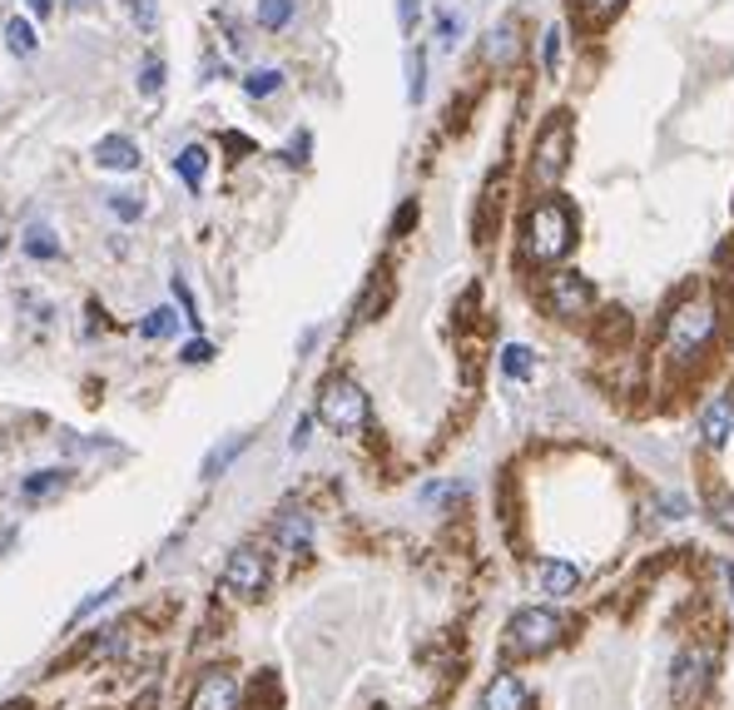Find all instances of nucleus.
Masks as SVG:
<instances>
[{
    "instance_id": "43",
    "label": "nucleus",
    "mask_w": 734,
    "mask_h": 710,
    "mask_svg": "<svg viewBox=\"0 0 734 710\" xmlns=\"http://www.w3.org/2000/svg\"><path fill=\"white\" fill-rule=\"evenodd\" d=\"M6 249H10V239H6V229H0V259H6Z\"/></svg>"
},
{
    "instance_id": "42",
    "label": "nucleus",
    "mask_w": 734,
    "mask_h": 710,
    "mask_svg": "<svg viewBox=\"0 0 734 710\" xmlns=\"http://www.w3.org/2000/svg\"><path fill=\"white\" fill-rule=\"evenodd\" d=\"M724 581H730V591H734V561H724Z\"/></svg>"
},
{
    "instance_id": "13",
    "label": "nucleus",
    "mask_w": 734,
    "mask_h": 710,
    "mask_svg": "<svg viewBox=\"0 0 734 710\" xmlns=\"http://www.w3.org/2000/svg\"><path fill=\"white\" fill-rule=\"evenodd\" d=\"M526 680L521 676H496L482 696V710H526Z\"/></svg>"
},
{
    "instance_id": "33",
    "label": "nucleus",
    "mask_w": 734,
    "mask_h": 710,
    "mask_svg": "<svg viewBox=\"0 0 734 710\" xmlns=\"http://www.w3.org/2000/svg\"><path fill=\"white\" fill-rule=\"evenodd\" d=\"M581 6H585V15H591V21H611L625 0H581Z\"/></svg>"
},
{
    "instance_id": "23",
    "label": "nucleus",
    "mask_w": 734,
    "mask_h": 710,
    "mask_svg": "<svg viewBox=\"0 0 734 710\" xmlns=\"http://www.w3.org/2000/svg\"><path fill=\"white\" fill-rule=\"evenodd\" d=\"M482 55H486L492 65H506V61H511V55H516V25H511V21H501V25H496V31L486 35Z\"/></svg>"
},
{
    "instance_id": "37",
    "label": "nucleus",
    "mask_w": 734,
    "mask_h": 710,
    "mask_svg": "<svg viewBox=\"0 0 734 710\" xmlns=\"http://www.w3.org/2000/svg\"><path fill=\"white\" fill-rule=\"evenodd\" d=\"M288 164H307V130L293 135V144H288Z\"/></svg>"
},
{
    "instance_id": "1",
    "label": "nucleus",
    "mask_w": 734,
    "mask_h": 710,
    "mask_svg": "<svg viewBox=\"0 0 734 710\" xmlns=\"http://www.w3.org/2000/svg\"><path fill=\"white\" fill-rule=\"evenodd\" d=\"M575 244V214L561 194L541 200L531 214H526V259L536 263H561Z\"/></svg>"
},
{
    "instance_id": "3",
    "label": "nucleus",
    "mask_w": 734,
    "mask_h": 710,
    "mask_svg": "<svg viewBox=\"0 0 734 710\" xmlns=\"http://www.w3.org/2000/svg\"><path fill=\"white\" fill-rule=\"evenodd\" d=\"M317 418L333 432H357L367 422V392L353 378H327L317 388Z\"/></svg>"
},
{
    "instance_id": "17",
    "label": "nucleus",
    "mask_w": 734,
    "mask_h": 710,
    "mask_svg": "<svg viewBox=\"0 0 734 710\" xmlns=\"http://www.w3.org/2000/svg\"><path fill=\"white\" fill-rule=\"evenodd\" d=\"M293 15H298V0H258V6H253L258 31H288Z\"/></svg>"
},
{
    "instance_id": "28",
    "label": "nucleus",
    "mask_w": 734,
    "mask_h": 710,
    "mask_svg": "<svg viewBox=\"0 0 734 710\" xmlns=\"http://www.w3.org/2000/svg\"><path fill=\"white\" fill-rule=\"evenodd\" d=\"M109 214H115V219H125V224H134L139 214H144V194L115 190V194H109Z\"/></svg>"
},
{
    "instance_id": "7",
    "label": "nucleus",
    "mask_w": 734,
    "mask_h": 710,
    "mask_svg": "<svg viewBox=\"0 0 734 710\" xmlns=\"http://www.w3.org/2000/svg\"><path fill=\"white\" fill-rule=\"evenodd\" d=\"M218 587L228 591V596H263L268 587V557L258 547H234L224 561V577H218Z\"/></svg>"
},
{
    "instance_id": "40",
    "label": "nucleus",
    "mask_w": 734,
    "mask_h": 710,
    "mask_svg": "<svg viewBox=\"0 0 734 710\" xmlns=\"http://www.w3.org/2000/svg\"><path fill=\"white\" fill-rule=\"evenodd\" d=\"M412 219H417V204H402V214H397V219H392V234L412 229Z\"/></svg>"
},
{
    "instance_id": "2",
    "label": "nucleus",
    "mask_w": 734,
    "mask_h": 710,
    "mask_svg": "<svg viewBox=\"0 0 734 710\" xmlns=\"http://www.w3.org/2000/svg\"><path fill=\"white\" fill-rule=\"evenodd\" d=\"M561 631H565V621L555 616L551 606H526L506 621V650H516V656H541V650H551L555 641H561Z\"/></svg>"
},
{
    "instance_id": "44",
    "label": "nucleus",
    "mask_w": 734,
    "mask_h": 710,
    "mask_svg": "<svg viewBox=\"0 0 734 710\" xmlns=\"http://www.w3.org/2000/svg\"><path fill=\"white\" fill-rule=\"evenodd\" d=\"M69 6H89V0H69Z\"/></svg>"
},
{
    "instance_id": "38",
    "label": "nucleus",
    "mask_w": 734,
    "mask_h": 710,
    "mask_svg": "<svg viewBox=\"0 0 734 710\" xmlns=\"http://www.w3.org/2000/svg\"><path fill=\"white\" fill-rule=\"evenodd\" d=\"M25 11L35 15V21H50V15H55V0H25Z\"/></svg>"
},
{
    "instance_id": "41",
    "label": "nucleus",
    "mask_w": 734,
    "mask_h": 710,
    "mask_svg": "<svg viewBox=\"0 0 734 710\" xmlns=\"http://www.w3.org/2000/svg\"><path fill=\"white\" fill-rule=\"evenodd\" d=\"M224 144H228L234 154H248V150H253V140H244V135H224Z\"/></svg>"
},
{
    "instance_id": "8",
    "label": "nucleus",
    "mask_w": 734,
    "mask_h": 710,
    "mask_svg": "<svg viewBox=\"0 0 734 710\" xmlns=\"http://www.w3.org/2000/svg\"><path fill=\"white\" fill-rule=\"evenodd\" d=\"M546 299H551L555 319H581V313H591L595 289H591V279H585V273L561 269V273H551V283H546Z\"/></svg>"
},
{
    "instance_id": "29",
    "label": "nucleus",
    "mask_w": 734,
    "mask_h": 710,
    "mask_svg": "<svg viewBox=\"0 0 734 710\" xmlns=\"http://www.w3.org/2000/svg\"><path fill=\"white\" fill-rule=\"evenodd\" d=\"M422 95H427V55L412 51L407 55V100L422 105Z\"/></svg>"
},
{
    "instance_id": "15",
    "label": "nucleus",
    "mask_w": 734,
    "mask_h": 710,
    "mask_svg": "<svg viewBox=\"0 0 734 710\" xmlns=\"http://www.w3.org/2000/svg\"><path fill=\"white\" fill-rule=\"evenodd\" d=\"M536 581H541L546 596H571L575 587H581V567H571V561H541L536 567Z\"/></svg>"
},
{
    "instance_id": "35",
    "label": "nucleus",
    "mask_w": 734,
    "mask_h": 710,
    "mask_svg": "<svg viewBox=\"0 0 734 710\" xmlns=\"http://www.w3.org/2000/svg\"><path fill=\"white\" fill-rule=\"evenodd\" d=\"M714 521H720L724 531H734V502L720 497V492H714Z\"/></svg>"
},
{
    "instance_id": "12",
    "label": "nucleus",
    "mask_w": 734,
    "mask_h": 710,
    "mask_svg": "<svg viewBox=\"0 0 734 710\" xmlns=\"http://www.w3.org/2000/svg\"><path fill=\"white\" fill-rule=\"evenodd\" d=\"M694 428H700L704 448H724V442L734 438V408L724 398H710L700 408V418H694Z\"/></svg>"
},
{
    "instance_id": "22",
    "label": "nucleus",
    "mask_w": 734,
    "mask_h": 710,
    "mask_svg": "<svg viewBox=\"0 0 734 710\" xmlns=\"http://www.w3.org/2000/svg\"><path fill=\"white\" fill-rule=\"evenodd\" d=\"M35 45H40V35H35V25L25 21V15H15V21H6V51L10 55H35Z\"/></svg>"
},
{
    "instance_id": "27",
    "label": "nucleus",
    "mask_w": 734,
    "mask_h": 710,
    "mask_svg": "<svg viewBox=\"0 0 734 710\" xmlns=\"http://www.w3.org/2000/svg\"><path fill=\"white\" fill-rule=\"evenodd\" d=\"M129 21H134L139 35H154L159 31V0H125Z\"/></svg>"
},
{
    "instance_id": "34",
    "label": "nucleus",
    "mask_w": 734,
    "mask_h": 710,
    "mask_svg": "<svg viewBox=\"0 0 734 710\" xmlns=\"http://www.w3.org/2000/svg\"><path fill=\"white\" fill-rule=\"evenodd\" d=\"M436 35H442V45H446V51H452V45H456V35H462V21H456V15H436Z\"/></svg>"
},
{
    "instance_id": "20",
    "label": "nucleus",
    "mask_w": 734,
    "mask_h": 710,
    "mask_svg": "<svg viewBox=\"0 0 734 710\" xmlns=\"http://www.w3.org/2000/svg\"><path fill=\"white\" fill-rule=\"evenodd\" d=\"M179 329H184V319H179L174 309H164V303H159V309H149L144 319H139V333H144V338H174Z\"/></svg>"
},
{
    "instance_id": "5",
    "label": "nucleus",
    "mask_w": 734,
    "mask_h": 710,
    "mask_svg": "<svg viewBox=\"0 0 734 710\" xmlns=\"http://www.w3.org/2000/svg\"><path fill=\"white\" fill-rule=\"evenodd\" d=\"M565 164H571V115H551V120H546V130L536 135L531 180L551 190V184L565 174Z\"/></svg>"
},
{
    "instance_id": "4",
    "label": "nucleus",
    "mask_w": 734,
    "mask_h": 710,
    "mask_svg": "<svg viewBox=\"0 0 734 710\" xmlns=\"http://www.w3.org/2000/svg\"><path fill=\"white\" fill-rule=\"evenodd\" d=\"M714 666H720V656H714L710 646H684L680 656H674L670 666V690L680 706H700L704 696H710L714 686Z\"/></svg>"
},
{
    "instance_id": "10",
    "label": "nucleus",
    "mask_w": 734,
    "mask_h": 710,
    "mask_svg": "<svg viewBox=\"0 0 734 710\" xmlns=\"http://www.w3.org/2000/svg\"><path fill=\"white\" fill-rule=\"evenodd\" d=\"M89 160L109 174H134L139 164H144V154H139V144L129 140V135H105V140L89 150Z\"/></svg>"
},
{
    "instance_id": "24",
    "label": "nucleus",
    "mask_w": 734,
    "mask_h": 710,
    "mask_svg": "<svg viewBox=\"0 0 734 710\" xmlns=\"http://www.w3.org/2000/svg\"><path fill=\"white\" fill-rule=\"evenodd\" d=\"M382 303H387V279H382V273H373V279H367V289H363V299H357V309H353V319L357 323H373Z\"/></svg>"
},
{
    "instance_id": "18",
    "label": "nucleus",
    "mask_w": 734,
    "mask_h": 710,
    "mask_svg": "<svg viewBox=\"0 0 734 710\" xmlns=\"http://www.w3.org/2000/svg\"><path fill=\"white\" fill-rule=\"evenodd\" d=\"M238 85H244L248 100H268V95L283 90V71H273V65H258V71H248Z\"/></svg>"
},
{
    "instance_id": "11",
    "label": "nucleus",
    "mask_w": 734,
    "mask_h": 710,
    "mask_svg": "<svg viewBox=\"0 0 734 710\" xmlns=\"http://www.w3.org/2000/svg\"><path fill=\"white\" fill-rule=\"evenodd\" d=\"M273 547L278 551H307L313 547V517H307L303 507H288V512H278L273 517Z\"/></svg>"
},
{
    "instance_id": "39",
    "label": "nucleus",
    "mask_w": 734,
    "mask_h": 710,
    "mask_svg": "<svg viewBox=\"0 0 734 710\" xmlns=\"http://www.w3.org/2000/svg\"><path fill=\"white\" fill-rule=\"evenodd\" d=\"M307 432H313V418H298V428H293V452L307 448Z\"/></svg>"
},
{
    "instance_id": "21",
    "label": "nucleus",
    "mask_w": 734,
    "mask_h": 710,
    "mask_svg": "<svg viewBox=\"0 0 734 710\" xmlns=\"http://www.w3.org/2000/svg\"><path fill=\"white\" fill-rule=\"evenodd\" d=\"M164 80H169V65L159 61L154 51L144 55V65H139V80H134V90L144 95V100H154V95H164Z\"/></svg>"
},
{
    "instance_id": "36",
    "label": "nucleus",
    "mask_w": 734,
    "mask_h": 710,
    "mask_svg": "<svg viewBox=\"0 0 734 710\" xmlns=\"http://www.w3.org/2000/svg\"><path fill=\"white\" fill-rule=\"evenodd\" d=\"M397 21H402L407 35L417 31V0H397Z\"/></svg>"
},
{
    "instance_id": "16",
    "label": "nucleus",
    "mask_w": 734,
    "mask_h": 710,
    "mask_svg": "<svg viewBox=\"0 0 734 710\" xmlns=\"http://www.w3.org/2000/svg\"><path fill=\"white\" fill-rule=\"evenodd\" d=\"M69 477H75V472H69V467H45V472H30V477H25V487H20V492H25L30 502H45V497H55V492H65V487H69Z\"/></svg>"
},
{
    "instance_id": "6",
    "label": "nucleus",
    "mask_w": 734,
    "mask_h": 710,
    "mask_svg": "<svg viewBox=\"0 0 734 710\" xmlns=\"http://www.w3.org/2000/svg\"><path fill=\"white\" fill-rule=\"evenodd\" d=\"M710 333H714V309H710V303H684V309H674L665 338H670L674 358H694V353L704 348V338H710Z\"/></svg>"
},
{
    "instance_id": "30",
    "label": "nucleus",
    "mask_w": 734,
    "mask_h": 710,
    "mask_svg": "<svg viewBox=\"0 0 734 710\" xmlns=\"http://www.w3.org/2000/svg\"><path fill=\"white\" fill-rule=\"evenodd\" d=\"M561 41H565L561 25H546V35H541V71L546 75L561 71Z\"/></svg>"
},
{
    "instance_id": "9",
    "label": "nucleus",
    "mask_w": 734,
    "mask_h": 710,
    "mask_svg": "<svg viewBox=\"0 0 734 710\" xmlns=\"http://www.w3.org/2000/svg\"><path fill=\"white\" fill-rule=\"evenodd\" d=\"M234 706H238V676L228 666L204 670L194 696H188V710H234Z\"/></svg>"
},
{
    "instance_id": "25",
    "label": "nucleus",
    "mask_w": 734,
    "mask_h": 710,
    "mask_svg": "<svg viewBox=\"0 0 734 710\" xmlns=\"http://www.w3.org/2000/svg\"><path fill=\"white\" fill-rule=\"evenodd\" d=\"M25 254L30 259H60V239L50 224H30L25 229Z\"/></svg>"
},
{
    "instance_id": "32",
    "label": "nucleus",
    "mask_w": 734,
    "mask_h": 710,
    "mask_svg": "<svg viewBox=\"0 0 734 710\" xmlns=\"http://www.w3.org/2000/svg\"><path fill=\"white\" fill-rule=\"evenodd\" d=\"M179 363H188V368H194V363H214V343L208 338L184 343V348H179Z\"/></svg>"
},
{
    "instance_id": "19",
    "label": "nucleus",
    "mask_w": 734,
    "mask_h": 710,
    "mask_svg": "<svg viewBox=\"0 0 734 710\" xmlns=\"http://www.w3.org/2000/svg\"><path fill=\"white\" fill-rule=\"evenodd\" d=\"M248 448V438H228V442H218V448L214 452H208V458H204V467H198V477H204V482H218V477H224V467H228V462H234L238 458V452H244Z\"/></svg>"
},
{
    "instance_id": "31",
    "label": "nucleus",
    "mask_w": 734,
    "mask_h": 710,
    "mask_svg": "<svg viewBox=\"0 0 734 710\" xmlns=\"http://www.w3.org/2000/svg\"><path fill=\"white\" fill-rule=\"evenodd\" d=\"M174 299H179V309H184V329H204V319H198V303H194V293H188V283L184 279H174Z\"/></svg>"
},
{
    "instance_id": "26",
    "label": "nucleus",
    "mask_w": 734,
    "mask_h": 710,
    "mask_svg": "<svg viewBox=\"0 0 734 710\" xmlns=\"http://www.w3.org/2000/svg\"><path fill=\"white\" fill-rule=\"evenodd\" d=\"M531 368H536V353L526 348V343H506V348H501V373H506V378H531Z\"/></svg>"
},
{
    "instance_id": "14",
    "label": "nucleus",
    "mask_w": 734,
    "mask_h": 710,
    "mask_svg": "<svg viewBox=\"0 0 734 710\" xmlns=\"http://www.w3.org/2000/svg\"><path fill=\"white\" fill-rule=\"evenodd\" d=\"M174 174L184 180L188 194L204 190V180H208V144H198V140L184 144V150H179V160H174Z\"/></svg>"
}]
</instances>
